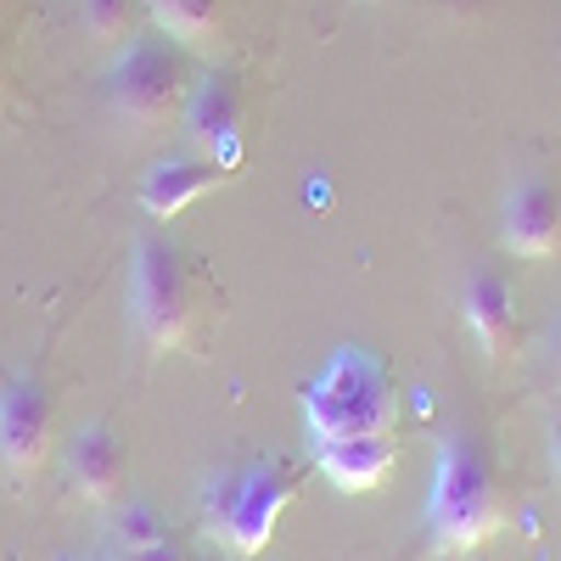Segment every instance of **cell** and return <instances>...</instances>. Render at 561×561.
I'll use <instances>...</instances> for the list:
<instances>
[{"label": "cell", "mask_w": 561, "mask_h": 561, "mask_svg": "<svg viewBox=\"0 0 561 561\" xmlns=\"http://www.w3.org/2000/svg\"><path fill=\"white\" fill-rule=\"evenodd\" d=\"M399 393L377 354L337 348L320 365V377L304 388V427L314 444L337 438H393Z\"/></svg>", "instance_id": "6da1fadb"}, {"label": "cell", "mask_w": 561, "mask_h": 561, "mask_svg": "<svg viewBox=\"0 0 561 561\" xmlns=\"http://www.w3.org/2000/svg\"><path fill=\"white\" fill-rule=\"evenodd\" d=\"M505 505L494 489V472L472 438H444L438 449V472H433V494H427V528L438 556H466L500 534Z\"/></svg>", "instance_id": "7a4b0ae2"}, {"label": "cell", "mask_w": 561, "mask_h": 561, "mask_svg": "<svg viewBox=\"0 0 561 561\" xmlns=\"http://www.w3.org/2000/svg\"><path fill=\"white\" fill-rule=\"evenodd\" d=\"M185 90H192V62H185V45L174 34L152 28V34H135L124 51H113L107 96L124 124H135V129L174 124L185 107Z\"/></svg>", "instance_id": "3957f363"}, {"label": "cell", "mask_w": 561, "mask_h": 561, "mask_svg": "<svg viewBox=\"0 0 561 561\" xmlns=\"http://www.w3.org/2000/svg\"><path fill=\"white\" fill-rule=\"evenodd\" d=\"M192 320H197V304H192V275H185L180 248L163 237H135V248H129V325H135L140 348L152 359L174 354L192 337Z\"/></svg>", "instance_id": "277c9868"}, {"label": "cell", "mask_w": 561, "mask_h": 561, "mask_svg": "<svg viewBox=\"0 0 561 561\" xmlns=\"http://www.w3.org/2000/svg\"><path fill=\"white\" fill-rule=\"evenodd\" d=\"M51 427H57V404L39 377H23L18 370V377L0 382V466L12 478H34L45 466Z\"/></svg>", "instance_id": "5b68a950"}, {"label": "cell", "mask_w": 561, "mask_h": 561, "mask_svg": "<svg viewBox=\"0 0 561 561\" xmlns=\"http://www.w3.org/2000/svg\"><path fill=\"white\" fill-rule=\"evenodd\" d=\"M180 129L192 135L197 152H208V158L237 169L242 163V79L225 73V68L197 73L192 90H185Z\"/></svg>", "instance_id": "8992f818"}, {"label": "cell", "mask_w": 561, "mask_h": 561, "mask_svg": "<svg viewBox=\"0 0 561 561\" xmlns=\"http://www.w3.org/2000/svg\"><path fill=\"white\" fill-rule=\"evenodd\" d=\"M298 494V472L293 466H248L242 483H237V517H230V534H225V550H237V556H259L270 539H275V523H280V511L293 505Z\"/></svg>", "instance_id": "52a82bcc"}, {"label": "cell", "mask_w": 561, "mask_h": 561, "mask_svg": "<svg viewBox=\"0 0 561 561\" xmlns=\"http://www.w3.org/2000/svg\"><path fill=\"white\" fill-rule=\"evenodd\" d=\"M230 174H237V169L208 158V152L158 158L147 169V180H140V214H147V219H174V214H185L192 203H203L208 192H219Z\"/></svg>", "instance_id": "ba28073f"}, {"label": "cell", "mask_w": 561, "mask_h": 561, "mask_svg": "<svg viewBox=\"0 0 561 561\" xmlns=\"http://www.w3.org/2000/svg\"><path fill=\"white\" fill-rule=\"evenodd\" d=\"M505 248L517 259H556L561 253V192L539 174H523L505 197Z\"/></svg>", "instance_id": "9c48e42d"}, {"label": "cell", "mask_w": 561, "mask_h": 561, "mask_svg": "<svg viewBox=\"0 0 561 561\" xmlns=\"http://www.w3.org/2000/svg\"><path fill=\"white\" fill-rule=\"evenodd\" d=\"M68 483L84 505H96V511H113L118 494H124V449L113 438L107 421H90V427L73 433L68 444Z\"/></svg>", "instance_id": "30bf717a"}, {"label": "cell", "mask_w": 561, "mask_h": 561, "mask_svg": "<svg viewBox=\"0 0 561 561\" xmlns=\"http://www.w3.org/2000/svg\"><path fill=\"white\" fill-rule=\"evenodd\" d=\"M460 314H466L478 348H483L494 365L517 354V304H511V287H505L494 270H472V275H466Z\"/></svg>", "instance_id": "8fae6325"}, {"label": "cell", "mask_w": 561, "mask_h": 561, "mask_svg": "<svg viewBox=\"0 0 561 561\" xmlns=\"http://www.w3.org/2000/svg\"><path fill=\"white\" fill-rule=\"evenodd\" d=\"M399 449L393 438H337V444H320V472L332 478L343 494H370L393 478Z\"/></svg>", "instance_id": "7c38bea8"}, {"label": "cell", "mask_w": 561, "mask_h": 561, "mask_svg": "<svg viewBox=\"0 0 561 561\" xmlns=\"http://www.w3.org/2000/svg\"><path fill=\"white\" fill-rule=\"evenodd\" d=\"M147 12H152V28L174 34L185 51H203V45H214L219 34V0H147Z\"/></svg>", "instance_id": "4fadbf2b"}, {"label": "cell", "mask_w": 561, "mask_h": 561, "mask_svg": "<svg viewBox=\"0 0 561 561\" xmlns=\"http://www.w3.org/2000/svg\"><path fill=\"white\" fill-rule=\"evenodd\" d=\"M140 18H147V0H79V23L102 51H124L140 34Z\"/></svg>", "instance_id": "5bb4252c"}, {"label": "cell", "mask_w": 561, "mask_h": 561, "mask_svg": "<svg viewBox=\"0 0 561 561\" xmlns=\"http://www.w3.org/2000/svg\"><path fill=\"white\" fill-rule=\"evenodd\" d=\"M113 539H118V550H124V556H135V550H147V545L169 539L163 511H158V505H147V500H129V505L118 511V523H113Z\"/></svg>", "instance_id": "9a60e30c"}, {"label": "cell", "mask_w": 561, "mask_h": 561, "mask_svg": "<svg viewBox=\"0 0 561 561\" xmlns=\"http://www.w3.org/2000/svg\"><path fill=\"white\" fill-rule=\"evenodd\" d=\"M237 483H242V472H214L208 483H203V528L225 545V534H230V517H237Z\"/></svg>", "instance_id": "2e32d148"}, {"label": "cell", "mask_w": 561, "mask_h": 561, "mask_svg": "<svg viewBox=\"0 0 561 561\" xmlns=\"http://www.w3.org/2000/svg\"><path fill=\"white\" fill-rule=\"evenodd\" d=\"M129 561H185V550H180L174 539H158V545H147V550H135Z\"/></svg>", "instance_id": "e0dca14e"}, {"label": "cell", "mask_w": 561, "mask_h": 561, "mask_svg": "<svg viewBox=\"0 0 561 561\" xmlns=\"http://www.w3.org/2000/svg\"><path fill=\"white\" fill-rule=\"evenodd\" d=\"M550 460H556V478H561V421L550 427Z\"/></svg>", "instance_id": "ac0fdd59"}, {"label": "cell", "mask_w": 561, "mask_h": 561, "mask_svg": "<svg viewBox=\"0 0 561 561\" xmlns=\"http://www.w3.org/2000/svg\"><path fill=\"white\" fill-rule=\"evenodd\" d=\"M556 354H561V320H556Z\"/></svg>", "instance_id": "d6986e66"}]
</instances>
